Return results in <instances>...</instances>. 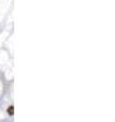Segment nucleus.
<instances>
[{
  "label": "nucleus",
  "instance_id": "nucleus-1",
  "mask_svg": "<svg viewBox=\"0 0 115 122\" xmlns=\"http://www.w3.org/2000/svg\"><path fill=\"white\" fill-rule=\"evenodd\" d=\"M7 112H8L9 115H13V114H14V107L13 106L8 107V109H7Z\"/></svg>",
  "mask_w": 115,
  "mask_h": 122
}]
</instances>
